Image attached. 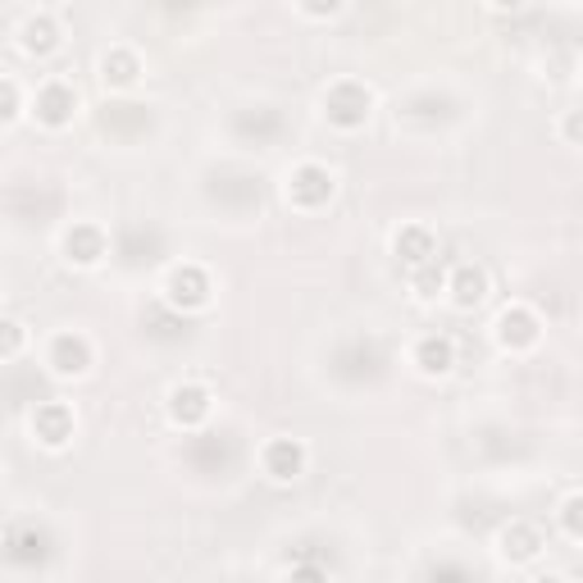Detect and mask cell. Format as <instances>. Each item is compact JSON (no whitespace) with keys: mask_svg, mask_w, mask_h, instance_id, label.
Instances as JSON below:
<instances>
[{"mask_svg":"<svg viewBox=\"0 0 583 583\" xmlns=\"http://www.w3.org/2000/svg\"><path fill=\"white\" fill-rule=\"evenodd\" d=\"M374 110V97H370V87L365 82H333L324 91V114H328V124L333 128H343V133H356L365 128V119H370Z\"/></svg>","mask_w":583,"mask_h":583,"instance_id":"obj_1","label":"cell"},{"mask_svg":"<svg viewBox=\"0 0 583 583\" xmlns=\"http://www.w3.org/2000/svg\"><path fill=\"white\" fill-rule=\"evenodd\" d=\"M333 192H337V182H333V173L324 165H301L288 178V201L296 210H319V205L333 201Z\"/></svg>","mask_w":583,"mask_h":583,"instance_id":"obj_2","label":"cell"},{"mask_svg":"<svg viewBox=\"0 0 583 583\" xmlns=\"http://www.w3.org/2000/svg\"><path fill=\"white\" fill-rule=\"evenodd\" d=\"M260 470H265L273 483H296V479L305 474V447H301L296 438H273V442H265Z\"/></svg>","mask_w":583,"mask_h":583,"instance_id":"obj_3","label":"cell"},{"mask_svg":"<svg viewBox=\"0 0 583 583\" xmlns=\"http://www.w3.org/2000/svg\"><path fill=\"white\" fill-rule=\"evenodd\" d=\"M542 337V319L529 311V305H511V311L497 315V347L506 351H529Z\"/></svg>","mask_w":583,"mask_h":583,"instance_id":"obj_4","label":"cell"},{"mask_svg":"<svg viewBox=\"0 0 583 583\" xmlns=\"http://www.w3.org/2000/svg\"><path fill=\"white\" fill-rule=\"evenodd\" d=\"M165 292H169V301L178 305V311H201V305L210 301V273L201 265H178L169 273Z\"/></svg>","mask_w":583,"mask_h":583,"instance_id":"obj_5","label":"cell"},{"mask_svg":"<svg viewBox=\"0 0 583 583\" xmlns=\"http://www.w3.org/2000/svg\"><path fill=\"white\" fill-rule=\"evenodd\" d=\"M33 438H37L42 447H51V451H65V447L74 442V411H69L65 402L37 406V415H33Z\"/></svg>","mask_w":583,"mask_h":583,"instance_id":"obj_6","label":"cell"},{"mask_svg":"<svg viewBox=\"0 0 583 583\" xmlns=\"http://www.w3.org/2000/svg\"><path fill=\"white\" fill-rule=\"evenodd\" d=\"M91 343L82 333H59L55 343H51V370L59 374V379H82L87 370H91Z\"/></svg>","mask_w":583,"mask_h":583,"instance_id":"obj_7","label":"cell"},{"mask_svg":"<svg viewBox=\"0 0 583 583\" xmlns=\"http://www.w3.org/2000/svg\"><path fill=\"white\" fill-rule=\"evenodd\" d=\"M210 388H201V383H178L173 392H169V419L178 424V428H201L205 419H210Z\"/></svg>","mask_w":583,"mask_h":583,"instance_id":"obj_8","label":"cell"},{"mask_svg":"<svg viewBox=\"0 0 583 583\" xmlns=\"http://www.w3.org/2000/svg\"><path fill=\"white\" fill-rule=\"evenodd\" d=\"M105 247H110V242H105V233H101L97 224H74V228L65 233V260L78 265V269L101 265Z\"/></svg>","mask_w":583,"mask_h":583,"instance_id":"obj_9","label":"cell"},{"mask_svg":"<svg viewBox=\"0 0 583 583\" xmlns=\"http://www.w3.org/2000/svg\"><path fill=\"white\" fill-rule=\"evenodd\" d=\"M74 110H78V97H74L69 82H46L37 91V119L46 128H65L74 119Z\"/></svg>","mask_w":583,"mask_h":583,"instance_id":"obj_10","label":"cell"},{"mask_svg":"<svg viewBox=\"0 0 583 583\" xmlns=\"http://www.w3.org/2000/svg\"><path fill=\"white\" fill-rule=\"evenodd\" d=\"M392 251L402 256V265L419 269V265H428V260L438 256V237L428 233L424 224H406V228H396V237H392Z\"/></svg>","mask_w":583,"mask_h":583,"instance_id":"obj_11","label":"cell"},{"mask_svg":"<svg viewBox=\"0 0 583 583\" xmlns=\"http://www.w3.org/2000/svg\"><path fill=\"white\" fill-rule=\"evenodd\" d=\"M447 292L460 311H474V305H483V296H487V273L479 265H456L447 273Z\"/></svg>","mask_w":583,"mask_h":583,"instance_id":"obj_12","label":"cell"},{"mask_svg":"<svg viewBox=\"0 0 583 583\" xmlns=\"http://www.w3.org/2000/svg\"><path fill=\"white\" fill-rule=\"evenodd\" d=\"M497 547H502V557L511 565H529V561L542 557V534L534 525H506L502 538H497Z\"/></svg>","mask_w":583,"mask_h":583,"instance_id":"obj_13","label":"cell"},{"mask_svg":"<svg viewBox=\"0 0 583 583\" xmlns=\"http://www.w3.org/2000/svg\"><path fill=\"white\" fill-rule=\"evenodd\" d=\"M415 365H419V374H428V379L451 374V365H456V347H451V337H438V333L419 337V343H415Z\"/></svg>","mask_w":583,"mask_h":583,"instance_id":"obj_14","label":"cell"},{"mask_svg":"<svg viewBox=\"0 0 583 583\" xmlns=\"http://www.w3.org/2000/svg\"><path fill=\"white\" fill-rule=\"evenodd\" d=\"M101 78H105V87H114V91H128V87L142 78V59H137V51H128V46L105 51V59H101Z\"/></svg>","mask_w":583,"mask_h":583,"instance_id":"obj_15","label":"cell"},{"mask_svg":"<svg viewBox=\"0 0 583 583\" xmlns=\"http://www.w3.org/2000/svg\"><path fill=\"white\" fill-rule=\"evenodd\" d=\"M19 46L27 55H51L59 46V23L51 14H27L23 27H19Z\"/></svg>","mask_w":583,"mask_h":583,"instance_id":"obj_16","label":"cell"},{"mask_svg":"<svg viewBox=\"0 0 583 583\" xmlns=\"http://www.w3.org/2000/svg\"><path fill=\"white\" fill-rule=\"evenodd\" d=\"M51 557V538L42 529H19L10 538V561L14 565H42Z\"/></svg>","mask_w":583,"mask_h":583,"instance_id":"obj_17","label":"cell"},{"mask_svg":"<svg viewBox=\"0 0 583 583\" xmlns=\"http://www.w3.org/2000/svg\"><path fill=\"white\" fill-rule=\"evenodd\" d=\"M411 292H415L419 301H434L438 292H447V269H442L438 260H428V265L411 269Z\"/></svg>","mask_w":583,"mask_h":583,"instance_id":"obj_18","label":"cell"},{"mask_svg":"<svg viewBox=\"0 0 583 583\" xmlns=\"http://www.w3.org/2000/svg\"><path fill=\"white\" fill-rule=\"evenodd\" d=\"M27 343V328L19 319H0V360H14Z\"/></svg>","mask_w":583,"mask_h":583,"instance_id":"obj_19","label":"cell"},{"mask_svg":"<svg viewBox=\"0 0 583 583\" xmlns=\"http://www.w3.org/2000/svg\"><path fill=\"white\" fill-rule=\"evenodd\" d=\"M561 529H565V538H583V497L579 493H570L561 506Z\"/></svg>","mask_w":583,"mask_h":583,"instance_id":"obj_20","label":"cell"},{"mask_svg":"<svg viewBox=\"0 0 583 583\" xmlns=\"http://www.w3.org/2000/svg\"><path fill=\"white\" fill-rule=\"evenodd\" d=\"M19 87L14 82H5V78H0V124H10V119L19 114Z\"/></svg>","mask_w":583,"mask_h":583,"instance_id":"obj_21","label":"cell"},{"mask_svg":"<svg viewBox=\"0 0 583 583\" xmlns=\"http://www.w3.org/2000/svg\"><path fill=\"white\" fill-rule=\"evenodd\" d=\"M283 583H328V574H324L319 565H311V561H305V565H292Z\"/></svg>","mask_w":583,"mask_h":583,"instance_id":"obj_22","label":"cell"},{"mask_svg":"<svg viewBox=\"0 0 583 583\" xmlns=\"http://www.w3.org/2000/svg\"><path fill=\"white\" fill-rule=\"evenodd\" d=\"M428 583H466V574H460L456 565H438L434 574H428Z\"/></svg>","mask_w":583,"mask_h":583,"instance_id":"obj_23","label":"cell"},{"mask_svg":"<svg viewBox=\"0 0 583 583\" xmlns=\"http://www.w3.org/2000/svg\"><path fill=\"white\" fill-rule=\"evenodd\" d=\"M301 14H311V19H333V14H343V5H301Z\"/></svg>","mask_w":583,"mask_h":583,"instance_id":"obj_24","label":"cell"},{"mask_svg":"<svg viewBox=\"0 0 583 583\" xmlns=\"http://www.w3.org/2000/svg\"><path fill=\"white\" fill-rule=\"evenodd\" d=\"M565 142H570V146L579 142V114H570V119H565Z\"/></svg>","mask_w":583,"mask_h":583,"instance_id":"obj_25","label":"cell"},{"mask_svg":"<svg viewBox=\"0 0 583 583\" xmlns=\"http://www.w3.org/2000/svg\"><path fill=\"white\" fill-rule=\"evenodd\" d=\"M534 583H565V579H561V574H538Z\"/></svg>","mask_w":583,"mask_h":583,"instance_id":"obj_26","label":"cell"}]
</instances>
